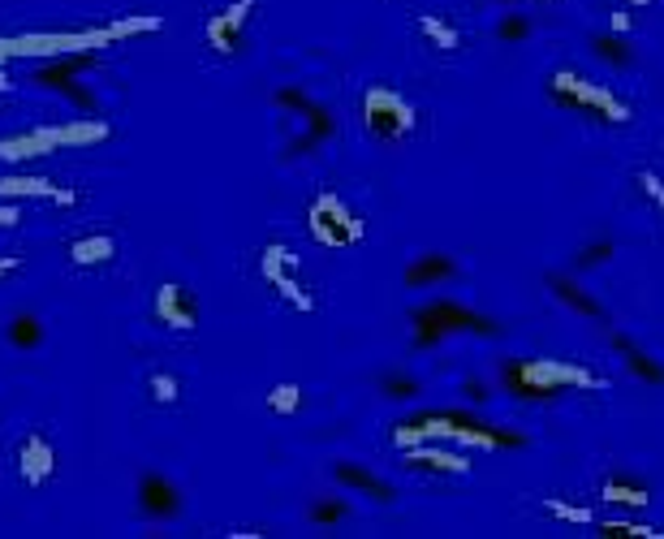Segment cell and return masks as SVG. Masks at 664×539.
I'll return each mask as SVG.
<instances>
[{
  "instance_id": "6da1fadb",
  "label": "cell",
  "mask_w": 664,
  "mask_h": 539,
  "mask_svg": "<svg viewBox=\"0 0 664 539\" xmlns=\"http://www.w3.org/2000/svg\"><path fill=\"white\" fill-rule=\"evenodd\" d=\"M164 18L151 13V18H126L113 26H100V31H74V35H18V39H0V61L9 57H61V52H82V48H108L126 35L138 31H160Z\"/></svg>"
},
{
  "instance_id": "7a4b0ae2",
  "label": "cell",
  "mask_w": 664,
  "mask_h": 539,
  "mask_svg": "<svg viewBox=\"0 0 664 539\" xmlns=\"http://www.w3.org/2000/svg\"><path fill=\"white\" fill-rule=\"evenodd\" d=\"M505 389L514 397H552L565 389L600 393L604 380L578 363H561V358H518L505 367Z\"/></svg>"
},
{
  "instance_id": "3957f363",
  "label": "cell",
  "mask_w": 664,
  "mask_h": 539,
  "mask_svg": "<svg viewBox=\"0 0 664 539\" xmlns=\"http://www.w3.org/2000/svg\"><path fill=\"white\" fill-rule=\"evenodd\" d=\"M423 440H453V445H475V449H488V453L501 449V445H522V436L501 432V427H488V423H475V419H466V414H427V419L401 423L393 432L397 449L423 445Z\"/></svg>"
},
{
  "instance_id": "277c9868",
  "label": "cell",
  "mask_w": 664,
  "mask_h": 539,
  "mask_svg": "<svg viewBox=\"0 0 664 539\" xmlns=\"http://www.w3.org/2000/svg\"><path fill=\"white\" fill-rule=\"evenodd\" d=\"M548 91L552 100H557L561 108H574V113L583 117H596L604 121V126H626L630 121V104L617 100L608 87H600V82H591L583 74H570V69H557V74L548 78Z\"/></svg>"
},
{
  "instance_id": "5b68a950",
  "label": "cell",
  "mask_w": 664,
  "mask_h": 539,
  "mask_svg": "<svg viewBox=\"0 0 664 539\" xmlns=\"http://www.w3.org/2000/svg\"><path fill=\"white\" fill-rule=\"evenodd\" d=\"M108 126L104 121H74V126H44V130H31V134H18V138H5L0 143V160H35V156H48L57 147H91V143H104Z\"/></svg>"
},
{
  "instance_id": "8992f818",
  "label": "cell",
  "mask_w": 664,
  "mask_h": 539,
  "mask_svg": "<svg viewBox=\"0 0 664 539\" xmlns=\"http://www.w3.org/2000/svg\"><path fill=\"white\" fill-rule=\"evenodd\" d=\"M410 320H414V341L419 345H436L449 333H483V337L496 333V324L488 315L470 311L462 302H427V307H419Z\"/></svg>"
},
{
  "instance_id": "52a82bcc",
  "label": "cell",
  "mask_w": 664,
  "mask_h": 539,
  "mask_svg": "<svg viewBox=\"0 0 664 539\" xmlns=\"http://www.w3.org/2000/svg\"><path fill=\"white\" fill-rule=\"evenodd\" d=\"M307 229H311L315 242L332 246V251H337V246H358V242L367 238V220L358 216V212H350V207H345V199L332 195V190H324V195L311 203Z\"/></svg>"
},
{
  "instance_id": "ba28073f",
  "label": "cell",
  "mask_w": 664,
  "mask_h": 539,
  "mask_svg": "<svg viewBox=\"0 0 664 539\" xmlns=\"http://www.w3.org/2000/svg\"><path fill=\"white\" fill-rule=\"evenodd\" d=\"M363 126L376 138H384V143H397V138L414 134V104L406 100V95H397L393 87H367Z\"/></svg>"
},
{
  "instance_id": "9c48e42d",
  "label": "cell",
  "mask_w": 664,
  "mask_h": 539,
  "mask_svg": "<svg viewBox=\"0 0 664 539\" xmlns=\"http://www.w3.org/2000/svg\"><path fill=\"white\" fill-rule=\"evenodd\" d=\"M95 57H100V48H82V52H61V61L57 57H52L44 69H39V74H35V82H39V87H44V91H61V95H69V100H74L78 108H82V113H91V108H95V95L87 91V87H82V74H87V69L95 65Z\"/></svg>"
},
{
  "instance_id": "30bf717a",
  "label": "cell",
  "mask_w": 664,
  "mask_h": 539,
  "mask_svg": "<svg viewBox=\"0 0 664 539\" xmlns=\"http://www.w3.org/2000/svg\"><path fill=\"white\" fill-rule=\"evenodd\" d=\"M259 272H264V281L289 302V307L315 311V298L298 285V276H294V272H298V255L289 251L285 242H268V246H264V255H259Z\"/></svg>"
},
{
  "instance_id": "8fae6325",
  "label": "cell",
  "mask_w": 664,
  "mask_h": 539,
  "mask_svg": "<svg viewBox=\"0 0 664 539\" xmlns=\"http://www.w3.org/2000/svg\"><path fill=\"white\" fill-rule=\"evenodd\" d=\"M255 0H233L229 9H220L212 22H207V44H212L216 57H233L242 48V31H246V18H251Z\"/></svg>"
},
{
  "instance_id": "7c38bea8",
  "label": "cell",
  "mask_w": 664,
  "mask_h": 539,
  "mask_svg": "<svg viewBox=\"0 0 664 539\" xmlns=\"http://www.w3.org/2000/svg\"><path fill=\"white\" fill-rule=\"evenodd\" d=\"M156 320L177 328V333H190V328L199 324V298H195V289H186V285H177V281L160 285L156 289Z\"/></svg>"
},
{
  "instance_id": "4fadbf2b",
  "label": "cell",
  "mask_w": 664,
  "mask_h": 539,
  "mask_svg": "<svg viewBox=\"0 0 664 539\" xmlns=\"http://www.w3.org/2000/svg\"><path fill=\"white\" fill-rule=\"evenodd\" d=\"M138 505H143V514L169 522V518L182 514V492H177V483L169 475L147 471L143 479H138Z\"/></svg>"
},
{
  "instance_id": "5bb4252c",
  "label": "cell",
  "mask_w": 664,
  "mask_h": 539,
  "mask_svg": "<svg viewBox=\"0 0 664 539\" xmlns=\"http://www.w3.org/2000/svg\"><path fill=\"white\" fill-rule=\"evenodd\" d=\"M401 458L414 471H436V475H470V458L458 449H445L440 440H423V445L401 449Z\"/></svg>"
},
{
  "instance_id": "9a60e30c",
  "label": "cell",
  "mask_w": 664,
  "mask_h": 539,
  "mask_svg": "<svg viewBox=\"0 0 664 539\" xmlns=\"http://www.w3.org/2000/svg\"><path fill=\"white\" fill-rule=\"evenodd\" d=\"M18 471L31 488H39V483L57 471V449H52L44 436H26L18 445Z\"/></svg>"
},
{
  "instance_id": "2e32d148",
  "label": "cell",
  "mask_w": 664,
  "mask_h": 539,
  "mask_svg": "<svg viewBox=\"0 0 664 539\" xmlns=\"http://www.w3.org/2000/svg\"><path fill=\"white\" fill-rule=\"evenodd\" d=\"M0 199H57V203H78L74 190L48 182V177H5V182H0Z\"/></svg>"
},
{
  "instance_id": "e0dca14e",
  "label": "cell",
  "mask_w": 664,
  "mask_h": 539,
  "mask_svg": "<svg viewBox=\"0 0 664 539\" xmlns=\"http://www.w3.org/2000/svg\"><path fill=\"white\" fill-rule=\"evenodd\" d=\"M453 272H458V268H453L449 255H419V259H414V264L406 268V285H410V289H436L440 281H449Z\"/></svg>"
},
{
  "instance_id": "ac0fdd59",
  "label": "cell",
  "mask_w": 664,
  "mask_h": 539,
  "mask_svg": "<svg viewBox=\"0 0 664 539\" xmlns=\"http://www.w3.org/2000/svg\"><path fill=\"white\" fill-rule=\"evenodd\" d=\"M113 255H117V238H113V233H91V238H78L74 246H69V259H74L78 268H100Z\"/></svg>"
},
{
  "instance_id": "d6986e66",
  "label": "cell",
  "mask_w": 664,
  "mask_h": 539,
  "mask_svg": "<svg viewBox=\"0 0 664 539\" xmlns=\"http://www.w3.org/2000/svg\"><path fill=\"white\" fill-rule=\"evenodd\" d=\"M613 350H617L621 358H626V367H630V371H634V376H639V380H647V384H664V367H660V363H656V358L647 354V350H639V345H634L630 337L613 333Z\"/></svg>"
},
{
  "instance_id": "ffe728a7",
  "label": "cell",
  "mask_w": 664,
  "mask_h": 539,
  "mask_svg": "<svg viewBox=\"0 0 664 539\" xmlns=\"http://www.w3.org/2000/svg\"><path fill=\"white\" fill-rule=\"evenodd\" d=\"M548 289H552V294H557V298L565 302V307H574L578 315H587V320H604V307H600L596 298H587L583 289L574 285V276H561V272H552V276H548Z\"/></svg>"
},
{
  "instance_id": "44dd1931",
  "label": "cell",
  "mask_w": 664,
  "mask_h": 539,
  "mask_svg": "<svg viewBox=\"0 0 664 539\" xmlns=\"http://www.w3.org/2000/svg\"><path fill=\"white\" fill-rule=\"evenodd\" d=\"M337 479L345 483V488H354V492H367V496H376V501H393V488L384 483L380 475H371V471H363L358 462H341L337 466Z\"/></svg>"
},
{
  "instance_id": "7402d4cb",
  "label": "cell",
  "mask_w": 664,
  "mask_h": 539,
  "mask_svg": "<svg viewBox=\"0 0 664 539\" xmlns=\"http://www.w3.org/2000/svg\"><path fill=\"white\" fill-rule=\"evenodd\" d=\"M419 31L427 35V44L440 48V52H458L462 48V31L445 18H436V13H419Z\"/></svg>"
},
{
  "instance_id": "603a6c76",
  "label": "cell",
  "mask_w": 664,
  "mask_h": 539,
  "mask_svg": "<svg viewBox=\"0 0 664 539\" xmlns=\"http://www.w3.org/2000/svg\"><path fill=\"white\" fill-rule=\"evenodd\" d=\"M604 501L608 505H626V509H643L652 496H647L643 483H626V479H604Z\"/></svg>"
},
{
  "instance_id": "cb8c5ba5",
  "label": "cell",
  "mask_w": 664,
  "mask_h": 539,
  "mask_svg": "<svg viewBox=\"0 0 664 539\" xmlns=\"http://www.w3.org/2000/svg\"><path fill=\"white\" fill-rule=\"evenodd\" d=\"M9 341L18 345V350H35V345H44V324H39V315H13V320H9Z\"/></svg>"
},
{
  "instance_id": "d4e9b609",
  "label": "cell",
  "mask_w": 664,
  "mask_h": 539,
  "mask_svg": "<svg viewBox=\"0 0 664 539\" xmlns=\"http://www.w3.org/2000/svg\"><path fill=\"white\" fill-rule=\"evenodd\" d=\"M298 406H302V389L298 384H272V393H268V410L272 414H298Z\"/></svg>"
},
{
  "instance_id": "484cf974",
  "label": "cell",
  "mask_w": 664,
  "mask_h": 539,
  "mask_svg": "<svg viewBox=\"0 0 664 539\" xmlns=\"http://www.w3.org/2000/svg\"><path fill=\"white\" fill-rule=\"evenodd\" d=\"M544 509H548L552 518L570 522V527H574V522H578V527H591V522H596V518H591V509H583V505H565V501H557V496H544Z\"/></svg>"
},
{
  "instance_id": "4316f807",
  "label": "cell",
  "mask_w": 664,
  "mask_h": 539,
  "mask_svg": "<svg viewBox=\"0 0 664 539\" xmlns=\"http://www.w3.org/2000/svg\"><path fill=\"white\" fill-rule=\"evenodd\" d=\"M596 531H600L604 539H660V531L634 527V522H596Z\"/></svg>"
},
{
  "instance_id": "83f0119b",
  "label": "cell",
  "mask_w": 664,
  "mask_h": 539,
  "mask_svg": "<svg viewBox=\"0 0 664 539\" xmlns=\"http://www.w3.org/2000/svg\"><path fill=\"white\" fill-rule=\"evenodd\" d=\"M600 57L613 61V65H630L634 48H630V39H621V35H600Z\"/></svg>"
},
{
  "instance_id": "f1b7e54d",
  "label": "cell",
  "mask_w": 664,
  "mask_h": 539,
  "mask_svg": "<svg viewBox=\"0 0 664 539\" xmlns=\"http://www.w3.org/2000/svg\"><path fill=\"white\" fill-rule=\"evenodd\" d=\"M345 514H350V505H345V501H315L311 505V522H315V527H337Z\"/></svg>"
},
{
  "instance_id": "f546056e",
  "label": "cell",
  "mask_w": 664,
  "mask_h": 539,
  "mask_svg": "<svg viewBox=\"0 0 664 539\" xmlns=\"http://www.w3.org/2000/svg\"><path fill=\"white\" fill-rule=\"evenodd\" d=\"M177 393H182V384H177V376H169V371H156L151 376V397H156L160 406H173Z\"/></svg>"
},
{
  "instance_id": "4dcf8cb0",
  "label": "cell",
  "mask_w": 664,
  "mask_h": 539,
  "mask_svg": "<svg viewBox=\"0 0 664 539\" xmlns=\"http://www.w3.org/2000/svg\"><path fill=\"white\" fill-rule=\"evenodd\" d=\"M384 393L397 397V402H410V397H419V380L414 376H389L384 380Z\"/></svg>"
},
{
  "instance_id": "1f68e13d",
  "label": "cell",
  "mask_w": 664,
  "mask_h": 539,
  "mask_svg": "<svg viewBox=\"0 0 664 539\" xmlns=\"http://www.w3.org/2000/svg\"><path fill=\"white\" fill-rule=\"evenodd\" d=\"M527 18H518V13H509V18L501 22V39H509V44H518V39H527Z\"/></svg>"
},
{
  "instance_id": "d6a6232c",
  "label": "cell",
  "mask_w": 664,
  "mask_h": 539,
  "mask_svg": "<svg viewBox=\"0 0 664 539\" xmlns=\"http://www.w3.org/2000/svg\"><path fill=\"white\" fill-rule=\"evenodd\" d=\"M608 255H613V242H596V246H587V251L578 255V268H596Z\"/></svg>"
},
{
  "instance_id": "836d02e7",
  "label": "cell",
  "mask_w": 664,
  "mask_h": 539,
  "mask_svg": "<svg viewBox=\"0 0 664 539\" xmlns=\"http://www.w3.org/2000/svg\"><path fill=\"white\" fill-rule=\"evenodd\" d=\"M639 186H643L647 195H652V199L660 203V212H664V177H660V173H652V169H643V173H639Z\"/></svg>"
},
{
  "instance_id": "e575fe53",
  "label": "cell",
  "mask_w": 664,
  "mask_h": 539,
  "mask_svg": "<svg viewBox=\"0 0 664 539\" xmlns=\"http://www.w3.org/2000/svg\"><path fill=\"white\" fill-rule=\"evenodd\" d=\"M22 220V207L18 199H0V229H13Z\"/></svg>"
},
{
  "instance_id": "d590c367",
  "label": "cell",
  "mask_w": 664,
  "mask_h": 539,
  "mask_svg": "<svg viewBox=\"0 0 664 539\" xmlns=\"http://www.w3.org/2000/svg\"><path fill=\"white\" fill-rule=\"evenodd\" d=\"M613 31H617V35H626V31H630V9L613 13Z\"/></svg>"
},
{
  "instance_id": "8d00e7d4",
  "label": "cell",
  "mask_w": 664,
  "mask_h": 539,
  "mask_svg": "<svg viewBox=\"0 0 664 539\" xmlns=\"http://www.w3.org/2000/svg\"><path fill=\"white\" fill-rule=\"evenodd\" d=\"M466 393H470V402H483V397H488V393H483V384H479V380H470V384H466Z\"/></svg>"
},
{
  "instance_id": "74e56055",
  "label": "cell",
  "mask_w": 664,
  "mask_h": 539,
  "mask_svg": "<svg viewBox=\"0 0 664 539\" xmlns=\"http://www.w3.org/2000/svg\"><path fill=\"white\" fill-rule=\"evenodd\" d=\"M13 268H18V259H0V276L13 272Z\"/></svg>"
},
{
  "instance_id": "f35d334b",
  "label": "cell",
  "mask_w": 664,
  "mask_h": 539,
  "mask_svg": "<svg viewBox=\"0 0 664 539\" xmlns=\"http://www.w3.org/2000/svg\"><path fill=\"white\" fill-rule=\"evenodd\" d=\"M13 91V82H9V74H0V95H9Z\"/></svg>"
},
{
  "instance_id": "ab89813d",
  "label": "cell",
  "mask_w": 664,
  "mask_h": 539,
  "mask_svg": "<svg viewBox=\"0 0 664 539\" xmlns=\"http://www.w3.org/2000/svg\"><path fill=\"white\" fill-rule=\"evenodd\" d=\"M634 5H652V0H634Z\"/></svg>"
},
{
  "instance_id": "60d3db41",
  "label": "cell",
  "mask_w": 664,
  "mask_h": 539,
  "mask_svg": "<svg viewBox=\"0 0 664 539\" xmlns=\"http://www.w3.org/2000/svg\"><path fill=\"white\" fill-rule=\"evenodd\" d=\"M660 539H664V531H660Z\"/></svg>"
}]
</instances>
